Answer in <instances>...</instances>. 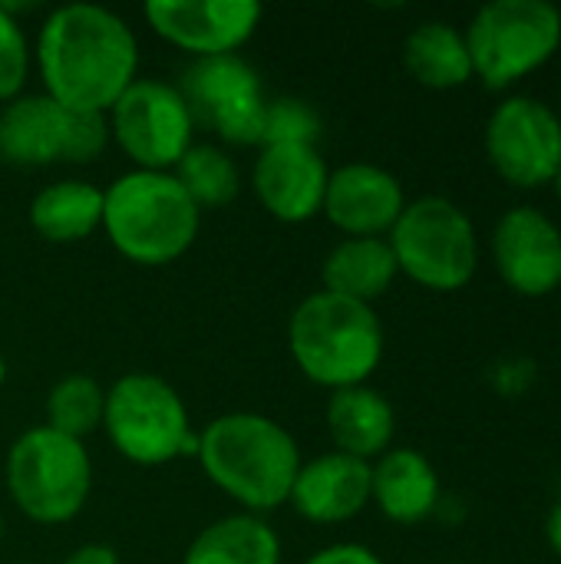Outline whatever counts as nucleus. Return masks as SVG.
I'll list each match as a JSON object with an SVG mask.
<instances>
[{
    "label": "nucleus",
    "instance_id": "nucleus-1",
    "mask_svg": "<svg viewBox=\"0 0 561 564\" xmlns=\"http://www.w3.org/2000/svg\"><path fill=\"white\" fill-rule=\"evenodd\" d=\"M40 93L73 112L109 116L116 99L139 79V40L109 7L66 3L46 13L33 40Z\"/></svg>",
    "mask_w": 561,
    "mask_h": 564
},
{
    "label": "nucleus",
    "instance_id": "nucleus-2",
    "mask_svg": "<svg viewBox=\"0 0 561 564\" xmlns=\"http://www.w3.org/2000/svg\"><path fill=\"white\" fill-rule=\"evenodd\" d=\"M195 459L218 492L261 519L288 506L304 463L294 433L251 410L222 413L198 430Z\"/></svg>",
    "mask_w": 561,
    "mask_h": 564
},
{
    "label": "nucleus",
    "instance_id": "nucleus-3",
    "mask_svg": "<svg viewBox=\"0 0 561 564\" xmlns=\"http://www.w3.org/2000/svg\"><path fill=\"white\" fill-rule=\"evenodd\" d=\"M202 208L172 172L129 169L103 188V235L119 258L139 268H165L192 251Z\"/></svg>",
    "mask_w": 561,
    "mask_h": 564
},
{
    "label": "nucleus",
    "instance_id": "nucleus-4",
    "mask_svg": "<svg viewBox=\"0 0 561 564\" xmlns=\"http://www.w3.org/2000/svg\"><path fill=\"white\" fill-rule=\"evenodd\" d=\"M288 350L294 367L327 393L364 387L387 350V334L370 304L327 291L308 294L288 321Z\"/></svg>",
    "mask_w": 561,
    "mask_h": 564
},
{
    "label": "nucleus",
    "instance_id": "nucleus-5",
    "mask_svg": "<svg viewBox=\"0 0 561 564\" xmlns=\"http://www.w3.org/2000/svg\"><path fill=\"white\" fill-rule=\"evenodd\" d=\"M3 482L23 519L33 525H66L89 502L93 459L86 443L53 433L40 423L10 443Z\"/></svg>",
    "mask_w": 561,
    "mask_h": 564
},
{
    "label": "nucleus",
    "instance_id": "nucleus-6",
    "mask_svg": "<svg viewBox=\"0 0 561 564\" xmlns=\"http://www.w3.org/2000/svg\"><path fill=\"white\" fill-rule=\"evenodd\" d=\"M103 433L126 463L145 469L169 466L198 449L182 393L169 380L142 370L122 373L106 390Z\"/></svg>",
    "mask_w": 561,
    "mask_h": 564
},
{
    "label": "nucleus",
    "instance_id": "nucleus-7",
    "mask_svg": "<svg viewBox=\"0 0 561 564\" xmlns=\"http://www.w3.org/2000/svg\"><path fill=\"white\" fill-rule=\"evenodd\" d=\"M387 241L397 271L433 294L463 291L479 271V231L473 218L443 195L407 202Z\"/></svg>",
    "mask_w": 561,
    "mask_h": 564
},
{
    "label": "nucleus",
    "instance_id": "nucleus-8",
    "mask_svg": "<svg viewBox=\"0 0 561 564\" xmlns=\"http://www.w3.org/2000/svg\"><path fill=\"white\" fill-rule=\"evenodd\" d=\"M473 76L506 93L539 73L561 50V7L549 0H493L463 30Z\"/></svg>",
    "mask_w": 561,
    "mask_h": 564
},
{
    "label": "nucleus",
    "instance_id": "nucleus-9",
    "mask_svg": "<svg viewBox=\"0 0 561 564\" xmlns=\"http://www.w3.org/2000/svg\"><path fill=\"white\" fill-rule=\"evenodd\" d=\"M109 142L106 116L73 112L46 93H23L0 106V162L17 169L89 165Z\"/></svg>",
    "mask_w": 561,
    "mask_h": 564
},
{
    "label": "nucleus",
    "instance_id": "nucleus-10",
    "mask_svg": "<svg viewBox=\"0 0 561 564\" xmlns=\"http://www.w3.org/2000/svg\"><path fill=\"white\" fill-rule=\"evenodd\" d=\"M109 135L145 172H172L195 145V116L179 86L136 79L109 109Z\"/></svg>",
    "mask_w": 561,
    "mask_h": 564
},
{
    "label": "nucleus",
    "instance_id": "nucleus-11",
    "mask_svg": "<svg viewBox=\"0 0 561 564\" xmlns=\"http://www.w3.org/2000/svg\"><path fill=\"white\" fill-rule=\"evenodd\" d=\"M486 159L513 188L552 185L561 169V116L539 96H506L486 122Z\"/></svg>",
    "mask_w": 561,
    "mask_h": 564
},
{
    "label": "nucleus",
    "instance_id": "nucleus-12",
    "mask_svg": "<svg viewBox=\"0 0 561 564\" xmlns=\"http://www.w3.org/2000/svg\"><path fill=\"white\" fill-rule=\"evenodd\" d=\"M179 89L188 99L195 122L202 119L228 145L258 149L268 96L258 69L241 53L192 59V66L182 73Z\"/></svg>",
    "mask_w": 561,
    "mask_h": 564
},
{
    "label": "nucleus",
    "instance_id": "nucleus-13",
    "mask_svg": "<svg viewBox=\"0 0 561 564\" xmlns=\"http://www.w3.org/2000/svg\"><path fill=\"white\" fill-rule=\"evenodd\" d=\"M149 30L192 59L235 56L255 36L265 10L255 0H149Z\"/></svg>",
    "mask_w": 561,
    "mask_h": 564
},
{
    "label": "nucleus",
    "instance_id": "nucleus-14",
    "mask_svg": "<svg viewBox=\"0 0 561 564\" xmlns=\"http://www.w3.org/2000/svg\"><path fill=\"white\" fill-rule=\"evenodd\" d=\"M493 264L519 297H549L561 288V228L536 205H513L493 231Z\"/></svg>",
    "mask_w": 561,
    "mask_h": 564
},
{
    "label": "nucleus",
    "instance_id": "nucleus-15",
    "mask_svg": "<svg viewBox=\"0 0 561 564\" xmlns=\"http://www.w3.org/2000/svg\"><path fill=\"white\" fill-rule=\"evenodd\" d=\"M327 178L331 169L317 145H261L251 165L258 205L284 225H304L321 215Z\"/></svg>",
    "mask_w": 561,
    "mask_h": 564
},
{
    "label": "nucleus",
    "instance_id": "nucleus-16",
    "mask_svg": "<svg viewBox=\"0 0 561 564\" xmlns=\"http://www.w3.org/2000/svg\"><path fill=\"white\" fill-rule=\"evenodd\" d=\"M407 208L403 182L374 162H347L331 169L321 215L344 238H387Z\"/></svg>",
    "mask_w": 561,
    "mask_h": 564
},
{
    "label": "nucleus",
    "instance_id": "nucleus-17",
    "mask_svg": "<svg viewBox=\"0 0 561 564\" xmlns=\"http://www.w3.org/2000/svg\"><path fill=\"white\" fill-rule=\"evenodd\" d=\"M288 506L311 525H344L370 506V463L324 453L301 463Z\"/></svg>",
    "mask_w": 561,
    "mask_h": 564
},
{
    "label": "nucleus",
    "instance_id": "nucleus-18",
    "mask_svg": "<svg viewBox=\"0 0 561 564\" xmlns=\"http://www.w3.org/2000/svg\"><path fill=\"white\" fill-rule=\"evenodd\" d=\"M370 502L393 525H420L443 506L440 473L420 449L393 446L370 463Z\"/></svg>",
    "mask_w": 561,
    "mask_h": 564
},
{
    "label": "nucleus",
    "instance_id": "nucleus-19",
    "mask_svg": "<svg viewBox=\"0 0 561 564\" xmlns=\"http://www.w3.org/2000/svg\"><path fill=\"white\" fill-rule=\"evenodd\" d=\"M324 420L334 453L354 456L360 463H377L387 449H393L397 410L370 383L331 393Z\"/></svg>",
    "mask_w": 561,
    "mask_h": 564
},
{
    "label": "nucleus",
    "instance_id": "nucleus-20",
    "mask_svg": "<svg viewBox=\"0 0 561 564\" xmlns=\"http://www.w3.org/2000/svg\"><path fill=\"white\" fill-rule=\"evenodd\" d=\"M397 278L400 271L387 238H341L321 264V291L370 307L393 288Z\"/></svg>",
    "mask_w": 561,
    "mask_h": 564
},
{
    "label": "nucleus",
    "instance_id": "nucleus-21",
    "mask_svg": "<svg viewBox=\"0 0 561 564\" xmlns=\"http://www.w3.org/2000/svg\"><path fill=\"white\" fill-rule=\"evenodd\" d=\"M30 228L50 245H76L103 231V188L83 178H60L30 202Z\"/></svg>",
    "mask_w": 561,
    "mask_h": 564
},
{
    "label": "nucleus",
    "instance_id": "nucleus-22",
    "mask_svg": "<svg viewBox=\"0 0 561 564\" xmlns=\"http://www.w3.org/2000/svg\"><path fill=\"white\" fill-rule=\"evenodd\" d=\"M403 66L420 86L436 93H450L476 79L463 30L446 20H423L407 33Z\"/></svg>",
    "mask_w": 561,
    "mask_h": 564
},
{
    "label": "nucleus",
    "instance_id": "nucleus-23",
    "mask_svg": "<svg viewBox=\"0 0 561 564\" xmlns=\"http://www.w3.org/2000/svg\"><path fill=\"white\" fill-rule=\"evenodd\" d=\"M281 539L268 519L251 512L205 525L185 549L182 564H281Z\"/></svg>",
    "mask_w": 561,
    "mask_h": 564
},
{
    "label": "nucleus",
    "instance_id": "nucleus-24",
    "mask_svg": "<svg viewBox=\"0 0 561 564\" xmlns=\"http://www.w3.org/2000/svg\"><path fill=\"white\" fill-rule=\"evenodd\" d=\"M103 410L106 387L86 373H69L50 387L43 400V426L83 443L86 436L103 430Z\"/></svg>",
    "mask_w": 561,
    "mask_h": 564
},
{
    "label": "nucleus",
    "instance_id": "nucleus-25",
    "mask_svg": "<svg viewBox=\"0 0 561 564\" xmlns=\"http://www.w3.org/2000/svg\"><path fill=\"white\" fill-rule=\"evenodd\" d=\"M179 185L188 192V198L205 212V208H225L238 198L241 192V169L238 162L208 142H195L182 162L172 169Z\"/></svg>",
    "mask_w": 561,
    "mask_h": 564
},
{
    "label": "nucleus",
    "instance_id": "nucleus-26",
    "mask_svg": "<svg viewBox=\"0 0 561 564\" xmlns=\"http://www.w3.org/2000/svg\"><path fill=\"white\" fill-rule=\"evenodd\" d=\"M321 116L311 102L294 96L268 99L265 122H261V145H317L321 142Z\"/></svg>",
    "mask_w": 561,
    "mask_h": 564
},
{
    "label": "nucleus",
    "instance_id": "nucleus-27",
    "mask_svg": "<svg viewBox=\"0 0 561 564\" xmlns=\"http://www.w3.org/2000/svg\"><path fill=\"white\" fill-rule=\"evenodd\" d=\"M30 69H33L30 36H26L20 17H13L7 10V3L0 0V106L23 96Z\"/></svg>",
    "mask_w": 561,
    "mask_h": 564
},
{
    "label": "nucleus",
    "instance_id": "nucleus-28",
    "mask_svg": "<svg viewBox=\"0 0 561 564\" xmlns=\"http://www.w3.org/2000/svg\"><path fill=\"white\" fill-rule=\"evenodd\" d=\"M301 564H384V558L360 545V542H337V545H327V549H317L311 558H304Z\"/></svg>",
    "mask_w": 561,
    "mask_h": 564
},
{
    "label": "nucleus",
    "instance_id": "nucleus-29",
    "mask_svg": "<svg viewBox=\"0 0 561 564\" xmlns=\"http://www.w3.org/2000/svg\"><path fill=\"white\" fill-rule=\"evenodd\" d=\"M63 564H122L119 562V552L112 545H103V542H86L79 549H73L66 555Z\"/></svg>",
    "mask_w": 561,
    "mask_h": 564
},
{
    "label": "nucleus",
    "instance_id": "nucleus-30",
    "mask_svg": "<svg viewBox=\"0 0 561 564\" xmlns=\"http://www.w3.org/2000/svg\"><path fill=\"white\" fill-rule=\"evenodd\" d=\"M546 542H549V549L555 552V558L561 562V502L546 519Z\"/></svg>",
    "mask_w": 561,
    "mask_h": 564
},
{
    "label": "nucleus",
    "instance_id": "nucleus-31",
    "mask_svg": "<svg viewBox=\"0 0 561 564\" xmlns=\"http://www.w3.org/2000/svg\"><path fill=\"white\" fill-rule=\"evenodd\" d=\"M7 383V357H3V350H0V387Z\"/></svg>",
    "mask_w": 561,
    "mask_h": 564
},
{
    "label": "nucleus",
    "instance_id": "nucleus-32",
    "mask_svg": "<svg viewBox=\"0 0 561 564\" xmlns=\"http://www.w3.org/2000/svg\"><path fill=\"white\" fill-rule=\"evenodd\" d=\"M552 188H555V195H559V202H561V169H559V175H555V182H552Z\"/></svg>",
    "mask_w": 561,
    "mask_h": 564
},
{
    "label": "nucleus",
    "instance_id": "nucleus-33",
    "mask_svg": "<svg viewBox=\"0 0 561 564\" xmlns=\"http://www.w3.org/2000/svg\"><path fill=\"white\" fill-rule=\"evenodd\" d=\"M3 532H7V529H3V516H0V545H3Z\"/></svg>",
    "mask_w": 561,
    "mask_h": 564
},
{
    "label": "nucleus",
    "instance_id": "nucleus-34",
    "mask_svg": "<svg viewBox=\"0 0 561 564\" xmlns=\"http://www.w3.org/2000/svg\"><path fill=\"white\" fill-rule=\"evenodd\" d=\"M13 564H33V562H13Z\"/></svg>",
    "mask_w": 561,
    "mask_h": 564
},
{
    "label": "nucleus",
    "instance_id": "nucleus-35",
    "mask_svg": "<svg viewBox=\"0 0 561 564\" xmlns=\"http://www.w3.org/2000/svg\"><path fill=\"white\" fill-rule=\"evenodd\" d=\"M453 564H463V562H453Z\"/></svg>",
    "mask_w": 561,
    "mask_h": 564
}]
</instances>
